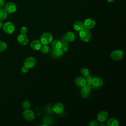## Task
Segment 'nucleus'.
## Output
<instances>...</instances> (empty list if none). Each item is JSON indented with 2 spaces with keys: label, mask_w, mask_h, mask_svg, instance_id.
<instances>
[{
  "label": "nucleus",
  "mask_w": 126,
  "mask_h": 126,
  "mask_svg": "<svg viewBox=\"0 0 126 126\" xmlns=\"http://www.w3.org/2000/svg\"><path fill=\"white\" fill-rule=\"evenodd\" d=\"M79 36L80 39L85 42H89L92 38V33L90 30L84 27L79 31Z\"/></svg>",
  "instance_id": "nucleus-1"
},
{
  "label": "nucleus",
  "mask_w": 126,
  "mask_h": 126,
  "mask_svg": "<svg viewBox=\"0 0 126 126\" xmlns=\"http://www.w3.org/2000/svg\"><path fill=\"white\" fill-rule=\"evenodd\" d=\"M53 40L52 34L48 32H44L40 37V41L42 44L48 45L51 43Z\"/></svg>",
  "instance_id": "nucleus-2"
},
{
  "label": "nucleus",
  "mask_w": 126,
  "mask_h": 126,
  "mask_svg": "<svg viewBox=\"0 0 126 126\" xmlns=\"http://www.w3.org/2000/svg\"><path fill=\"white\" fill-rule=\"evenodd\" d=\"M89 85L91 88L98 89L103 85L102 79L99 77H94L92 78Z\"/></svg>",
  "instance_id": "nucleus-3"
},
{
  "label": "nucleus",
  "mask_w": 126,
  "mask_h": 126,
  "mask_svg": "<svg viewBox=\"0 0 126 126\" xmlns=\"http://www.w3.org/2000/svg\"><path fill=\"white\" fill-rule=\"evenodd\" d=\"M3 31L7 34H10L13 33L15 30V27L14 24L11 22H6L3 25L2 28Z\"/></svg>",
  "instance_id": "nucleus-4"
},
{
  "label": "nucleus",
  "mask_w": 126,
  "mask_h": 126,
  "mask_svg": "<svg viewBox=\"0 0 126 126\" xmlns=\"http://www.w3.org/2000/svg\"><path fill=\"white\" fill-rule=\"evenodd\" d=\"M23 116L24 118L27 121L31 122L35 118V115L34 112L30 109H25L23 112Z\"/></svg>",
  "instance_id": "nucleus-5"
},
{
  "label": "nucleus",
  "mask_w": 126,
  "mask_h": 126,
  "mask_svg": "<svg viewBox=\"0 0 126 126\" xmlns=\"http://www.w3.org/2000/svg\"><path fill=\"white\" fill-rule=\"evenodd\" d=\"M123 57V51L120 50H116L112 52L110 54L111 58L115 61H119L122 59Z\"/></svg>",
  "instance_id": "nucleus-6"
},
{
  "label": "nucleus",
  "mask_w": 126,
  "mask_h": 126,
  "mask_svg": "<svg viewBox=\"0 0 126 126\" xmlns=\"http://www.w3.org/2000/svg\"><path fill=\"white\" fill-rule=\"evenodd\" d=\"M4 9L7 12V13L12 14L15 12L17 9L16 5L12 2H9L6 3L4 6Z\"/></svg>",
  "instance_id": "nucleus-7"
},
{
  "label": "nucleus",
  "mask_w": 126,
  "mask_h": 126,
  "mask_svg": "<svg viewBox=\"0 0 126 126\" xmlns=\"http://www.w3.org/2000/svg\"><path fill=\"white\" fill-rule=\"evenodd\" d=\"M91 88L90 87V85L89 84H86L84 86L81 87L80 94L82 97L83 98L87 97L91 93Z\"/></svg>",
  "instance_id": "nucleus-8"
},
{
  "label": "nucleus",
  "mask_w": 126,
  "mask_h": 126,
  "mask_svg": "<svg viewBox=\"0 0 126 126\" xmlns=\"http://www.w3.org/2000/svg\"><path fill=\"white\" fill-rule=\"evenodd\" d=\"M36 63V60L32 57H29L26 59L24 62V65L29 68L33 67Z\"/></svg>",
  "instance_id": "nucleus-9"
},
{
  "label": "nucleus",
  "mask_w": 126,
  "mask_h": 126,
  "mask_svg": "<svg viewBox=\"0 0 126 126\" xmlns=\"http://www.w3.org/2000/svg\"><path fill=\"white\" fill-rule=\"evenodd\" d=\"M95 25V22L92 18H88L86 19L83 23L84 27L89 30L94 28Z\"/></svg>",
  "instance_id": "nucleus-10"
},
{
  "label": "nucleus",
  "mask_w": 126,
  "mask_h": 126,
  "mask_svg": "<svg viewBox=\"0 0 126 126\" xmlns=\"http://www.w3.org/2000/svg\"><path fill=\"white\" fill-rule=\"evenodd\" d=\"M108 117V113L107 111L102 110L100 111L97 115V119L99 122H104Z\"/></svg>",
  "instance_id": "nucleus-11"
},
{
  "label": "nucleus",
  "mask_w": 126,
  "mask_h": 126,
  "mask_svg": "<svg viewBox=\"0 0 126 126\" xmlns=\"http://www.w3.org/2000/svg\"><path fill=\"white\" fill-rule=\"evenodd\" d=\"M53 110L56 113L61 114L63 112L64 110V105L61 102H57L54 105L53 107Z\"/></svg>",
  "instance_id": "nucleus-12"
},
{
  "label": "nucleus",
  "mask_w": 126,
  "mask_h": 126,
  "mask_svg": "<svg viewBox=\"0 0 126 126\" xmlns=\"http://www.w3.org/2000/svg\"><path fill=\"white\" fill-rule=\"evenodd\" d=\"M17 40L19 43L22 45H26L29 42L28 37L25 34H20L17 37Z\"/></svg>",
  "instance_id": "nucleus-13"
},
{
  "label": "nucleus",
  "mask_w": 126,
  "mask_h": 126,
  "mask_svg": "<svg viewBox=\"0 0 126 126\" xmlns=\"http://www.w3.org/2000/svg\"><path fill=\"white\" fill-rule=\"evenodd\" d=\"M63 38L67 42H71L75 40V35L73 32H67L63 34Z\"/></svg>",
  "instance_id": "nucleus-14"
},
{
  "label": "nucleus",
  "mask_w": 126,
  "mask_h": 126,
  "mask_svg": "<svg viewBox=\"0 0 126 126\" xmlns=\"http://www.w3.org/2000/svg\"><path fill=\"white\" fill-rule=\"evenodd\" d=\"M41 45H42V44L39 40H34L31 42L30 46H31V48L32 50H33L34 51H38V50H40Z\"/></svg>",
  "instance_id": "nucleus-15"
},
{
  "label": "nucleus",
  "mask_w": 126,
  "mask_h": 126,
  "mask_svg": "<svg viewBox=\"0 0 126 126\" xmlns=\"http://www.w3.org/2000/svg\"><path fill=\"white\" fill-rule=\"evenodd\" d=\"M51 54H52L53 57L55 58H57V57L63 56L64 54V51L62 48L56 49H53Z\"/></svg>",
  "instance_id": "nucleus-16"
},
{
  "label": "nucleus",
  "mask_w": 126,
  "mask_h": 126,
  "mask_svg": "<svg viewBox=\"0 0 126 126\" xmlns=\"http://www.w3.org/2000/svg\"><path fill=\"white\" fill-rule=\"evenodd\" d=\"M75 84L76 86L81 88L86 84V82L84 78L78 77L75 80Z\"/></svg>",
  "instance_id": "nucleus-17"
},
{
  "label": "nucleus",
  "mask_w": 126,
  "mask_h": 126,
  "mask_svg": "<svg viewBox=\"0 0 126 126\" xmlns=\"http://www.w3.org/2000/svg\"><path fill=\"white\" fill-rule=\"evenodd\" d=\"M106 125L107 126H118L119 125V122L117 118L112 117L108 120Z\"/></svg>",
  "instance_id": "nucleus-18"
},
{
  "label": "nucleus",
  "mask_w": 126,
  "mask_h": 126,
  "mask_svg": "<svg viewBox=\"0 0 126 126\" xmlns=\"http://www.w3.org/2000/svg\"><path fill=\"white\" fill-rule=\"evenodd\" d=\"M51 45L52 49H56L62 48V44L60 40H54L51 42Z\"/></svg>",
  "instance_id": "nucleus-19"
},
{
  "label": "nucleus",
  "mask_w": 126,
  "mask_h": 126,
  "mask_svg": "<svg viewBox=\"0 0 126 126\" xmlns=\"http://www.w3.org/2000/svg\"><path fill=\"white\" fill-rule=\"evenodd\" d=\"M73 27L75 31H80L82 28H84L83 23L80 21H77L74 23Z\"/></svg>",
  "instance_id": "nucleus-20"
},
{
  "label": "nucleus",
  "mask_w": 126,
  "mask_h": 126,
  "mask_svg": "<svg viewBox=\"0 0 126 126\" xmlns=\"http://www.w3.org/2000/svg\"><path fill=\"white\" fill-rule=\"evenodd\" d=\"M7 13L2 8H0V21L2 22L7 18Z\"/></svg>",
  "instance_id": "nucleus-21"
},
{
  "label": "nucleus",
  "mask_w": 126,
  "mask_h": 126,
  "mask_svg": "<svg viewBox=\"0 0 126 126\" xmlns=\"http://www.w3.org/2000/svg\"><path fill=\"white\" fill-rule=\"evenodd\" d=\"M41 52L43 54L47 53L49 51V48L47 45L42 44L40 48Z\"/></svg>",
  "instance_id": "nucleus-22"
},
{
  "label": "nucleus",
  "mask_w": 126,
  "mask_h": 126,
  "mask_svg": "<svg viewBox=\"0 0 126 126\" xmlns=\"http://www.w3.org/2000/svg\"><path fill=\"white\" fill-rule=\"evenodd\" d=\"M7 48L6 44L2 41H0V53L4 52Z\"/></svg>",
  "instance_id": "nucleus-23"
},
{
  "label": "nucleus",
  "mask_w": 126,
  "mask_h": 126,
  "mask_svg": "<svg viewBox=\"0 0 126 126\" xmlns=\"http://www.w3.org/2000/svg\"><path fill=\"white\" fill-rule=\"evenodd\" d=\"M22 105L24 109H28L30 107V103L29 101L26 100L23 102Z\"/></svg>",
  "instance_id": "nucleus-24"
},
{
  "label": "nucleus",
  "mask_w": 126,
  "mask_h": 126,
  "mask_svg": "<svg viewBox=\"0 0 126 126\" xmlns=\"http://www.w3.org/2000/svg\"><path fill=\"white\" fill-rule=\"evenodd\" d=\"M81 73L83 76H85L89 75L90 72L88 69L86 68H82L81 69Z\"/></svg>",
  "instance_id": "nucleus-25"
},
{
  "label": "nucleus",
  "mask_w": 126,
  "mask_h": 126,
  "mask_svg": "<svg viewBox=\"0 0 126 126\" xmlns=\"http://www.w3.org/2000/svg\"><path fill=\"white\" fill-rule=\"evenodd\" d=\"M84 79H85V80L86 81V84L89 85L90 82L91 81V80L92 79V77L89 74V75H88L87 76H84Z\"/></svg>",
  "instance_id": "nucleus-26"
},
{
  "label": "nucleus",
  "mask_w": 126,
  "mask_h": 126,
  "mask_svg": "<svg viewBox=\"0 0 126 126\" xmlns=\"http://www.w3.org/2000/svg\"><path fill=\"white\" fill-rule=\"evenodd\" d=\"M61 44H62V47H65V46H68V43L67 41H66L65 40H64L63 38L61 40Z\"/></svg>",
  "instance_id": "nucleus-27"
},
{
  "label": "nucleus",
  "mask_w": 126,
  "mask_h": 126,
  "mask_svg": "<svg viewBox=\"0 0 126 126\" xmlns=\"http://www.w3.org/2000/svg\"><path fill=\"white\" fill-rule=\"evenodd\" d=\"M98 125H99L98 122L95 120L92 121L89 124V126H98Z\"/></svg>",
  "instance_id": "nucleus-28"
},
{
  "label": "nucleus",
  "mask_w": 126,
  "mask_h": 126,
  "mask_svg": "<svg viewBox=\"0 0 126 126\" xmlns=\"http://www.w3.org/2000/svg\"><path fill=\"white\" fill-rule=\"evenodd\" d=\"M20 32L22 34H26L28 32V29L26 27H22L20 29Z\"/></svg>",
  "instance_id": "nucleus-29"
},
{
  "label": "nucleus",
  "mask_w": 126,
  "mask_h": 126,
  "mask_svg": "<svg viewBox=\"0 0 126 126\" xmlns=\"http://www.w3.org/2000/svg\"><path fill=\"white\" fill-rule=\"evenodd\" d=\"M29 69V68L28 67H27L26 66H25V65H24L23 66H22V68H21V71H22V72L23 73H27V72H28Z\"/></svg>",
  "instance_id": "nucleus-30"
},
{
  "label": "nucleus",
  "mask_w": 126,
  "mask_h": 126,
  "mask_svg": "<svg viewBox=\"0 0 126 126\" xmlns=\"http://www.w3.org/2000/svg\"><path fill=\"white\" fill-rule=\"evenodd\" d=\"M5 5V0H0V8H2Z\"/></svg>",
  "instance_id": "nucleus-31"
},
{
  "label": "nucleus",
  "mask_w": 126,
  "mask_h": 126,
  "mask_svg": "<svg viewBox=\"0 0 126 126\" xmlns=\"http://www.w3.org/2000/svg\"><path fill=\"white\" fill-rule=\"evenodd\" d=\"M63 49V50L64 52H67V50H68V47L67 46H65V47H62V48Z\"/></svg>",
  "instance_id": "nucleus-32"
},
{
  "label": "nucleus",
  "mask_w": 126,
  "mask_h": 126,
  "mask_svg": "<svg viewBox=\"0 0 126 126\" xmlns=\"http://www.w3.org/2000/svg\"><path fill=\"white\" fill-rule=\"evenodd\" d=\"M3 24H2V23L0 21V29H2V28H3Z\"/></svg>",
  "instance_id": "nucleus-33"
},
{
  "label": "nucleus",
  "mask_w": 126,
  "mask_h": 126,
  "mask_svg": "<svg viewBox=\"0 0 126 126\" xmlns=\"http://www.w3.org/2000/svg\"><path fill=\"white\" fill-rule=\"evenodd\" d=\"M100 124H99V126H105V124L103 123V122H100Z\"/></svg>",
  "instance_id": "nucleus-34"
},
{
  "label": "nucleus",
  "mask_w": 126,
  "mask_h": 126,
  "mask_svg": "<svg viewBox=\"0 0 126 126\" xmlns=\"http://www.w3.org/2000/svg\"><path fill=\"white\" fill-rule=\"evenodd\" d=\"M108 2H110V3H111V2H113L115 0H106Z\"/></svg>",
  "instance_id": "nucleus-35"
}]
</instances>
